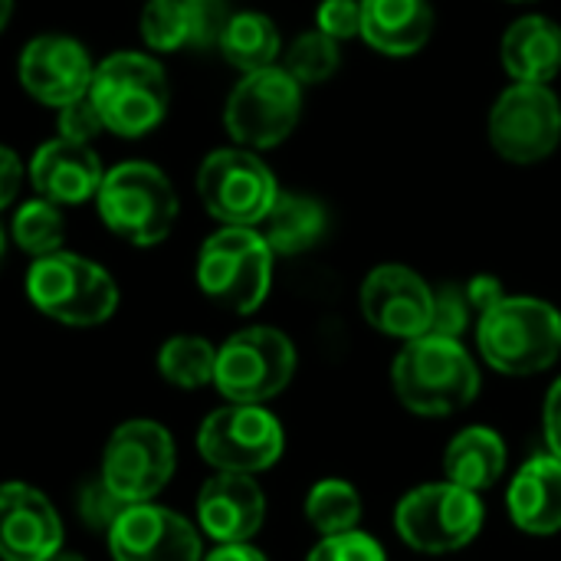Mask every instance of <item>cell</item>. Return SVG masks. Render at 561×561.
<instances>
[{
  "label": "cell",
  "instance_id": "cell-1",
  "mask_svg": "<svg viewBox=\"0 0 561 561\" xmlns=\"http://www.w3.org/2000/svg\"><path fill=\"white\" fill-rule=\"evenodd\" d=\"M391 388L417 417H450L480 394V368L460 339L421 335L404 342L391 365Z\"/></svg>",
  "mask_w": 561,
  "mask_h": 561
},
{
  "label": "cell",
  "instance_id": "cell-2",
  "mask_svg": "<svg viewBox=\"0 0 561 561\" xmlns=\"http://www.w3.org/2000/svg\"><path fill=\"white\" fill-rule=\"evenodd\" d=\"M477 348L500 375H539L559 362L561 312L536 296H506L477 319Z\"/></svg>",
  "mask_w": 561,
  "mask_h": 561
},
{
  "label": "cell",
  "instance_id": "cell-3",
  "mask_svg": "<svg viewBox=\"0 0 561 561\" xmlns=\"http://www.w3.org/2000/svg\"><path fill=\"white\" fill-rule=\"evenodd\" d=\"M92 102L102 112L105 131L118 138H141L154 131L171 105V85L164 66L151 53L118 49L95 66Z\"/></svg>",
  "mask_w": 561,
  "mask_h": 561
},
{
  "label": "cell",
  "instance_id": "cell-4",
  "mask_svg": "<svg viewBox=\"0 0 561 561\" xmlns=\"http://www.w3.org/2000/svg\"><path fill=\"white\" fill-rule=\"evenodd\" d=\"M102 224L131 247H154L171 237L181 204L171 178L148 161H122L105 171L95 194Z\"/></svg>",
  "mask_w": 561,
  "mask_h": 561
},
{
  "label": "cell",
  "instance_id": "cell-5",
  "mask_svg": "<svg viewBox=\"0 0 561 561\" xmlns=\"http://www.w3.org/2000/svg\"><path fill=\"white\" fill-rule=\"evenodd\" d=\"M26 296L46 319L72 329L102 325L118 309V286L108 270L69 250H56L30 263Z\"/></svg>",
  "mask_w": 561,
  "mask_h": 561
},
{
  "label": "cell",
  "instance_id": "cell-6",
  "mask_svg": "<svg viewBox=\"0 0 561 561\" xmlns=\"http://www.w3.org/2000/svg\"><path fill=\"white\" fill-rule=\"evenodd\" d=\"M201 293L227 312H256L273 286V250L256 227H220L197 253Z\"/></svg>",
  "mask_w": 561,
  "mask_h": 561
},
{
  "label": "cell",
  "instance_id": "cell-7",
  "mask_svg": "<svg viewBox=\"0 0 561 561\" xmlns=\"http://www.w3.org/2000/svg\"><path fill=\"white\" fill-rule=\"evenodd\" d=\"M486 523L480 493L450 480L414 486L394 506V533L421 556H450L467 549Z\"/></svg>",
  "mask_w": 561,
  "mask_h": 561
},
{
  "label": "cell",
  "instance_id": "cell-8",
  "mask_svg": "<svg viewBox=\"0 0 561 561\" xmlns=\"http://www.w3.org/2000/svg\"><path fill=\"white\" fill-rule=\"evenodd\" d=\"M302 115V85L283 69L266 66L243 72L224 105L227 135L250 151H266L283 145Z\"/></svg>",
  "mask_w": 561,
  "mask_h": 561
},
{
  "label": "cell",
  "instance_id": "cell-9",
  "mask_svg": "<svg viewBox=\"0 0 561 561\" xmlns=\"http://www.w3.org/2000/svg\"><path fill=\"white\" fill-rule=\"evenodd\" d=\"M197 197L224 227H260L279 197L276 174L250 148H217L197 168Z\"/></svg>",
  "mask_w": 561,
  "mask_h": 561
},
{
  "label": "cell",
  "instance_id": "cell-10",
  "mask_svg": "<svg viewBox=\"0 0 561 561\" xmlns=\"http://www.w3.org/2000/svg\"><path fill=\"white\" fill-rule=\"evenodd\" d=\"M293 375L296 348L273 325L243 329L217 348L214 385L230 404H266L289 388Z\"/></svg>",
  "mask_w": 561,
  "mask_h": 561
},
{
  "label": "cell",
  "instance_id": "cell-11",
  "mask_svg": "<svg viewBox=\"0 0 561 561\" xmlns=\"http://www.w3.org/2000/svg\"><path fill=\"white\" fill-rule=\"evenodd\" d=\"M201 457L220 473H263L286 450L283 424L263 404H227L204 417L197 431Z\"/></svg>",
  "mask_w": 561,
  "mask_h": 561
},
{
  "label": "cell",
  "instance_id": "cell-12",
  "mask_svg": "<svg viewBox=\"0 0 561 561\" xmlns=\"http://www.w3.org/2000/svg\"><path fill=\"white\" fill-rule=\"evenodd\" d=\"M490 145L510 164H539L561 145V102L549 85L513 82L490 108Z\"/></svg>",
  "mask_w": 561,
  "mask_h": 561
},
{
  "label": "cell",
  "instance_id": "cell-13",
  "mask_svg": "<svg viewBox=\"0 0 561 561\" xmlns=\"http://www.w3.org/2000/svg\"><path fill=\"white\" fill-rule=\"evenodd\" d=\"M174 477V440L154 421L115 427L102 454V483L122 503H151Z\"/></svg>",
  "mask_w": 561,
  "mask_h": 561
},
{
  "label": "cell",
  "instance_id": "cell-14",
  "mask_svg": "<svg viewBox=\"0 0 561 561\" xmlns=\"http://www.w3.org/2000/svg\"><path fill=\"white\" fill-rule=\"evenodd\" d=\"M362 316L381 335L411 342L431 332L434 289L404 263L375 266L362 283Z\"/></svg>",
  "mask_w": 561,
  "mask_h": 561
},
{
  "label": "cell",
  "instance_id": "cell-15",
  "mask_svg": "<svg viewBox=\"0 0 561 561\" xmlns=\"http://www.w3.org/2000/svg\"><path fill=\"white\" fill-rule=\"evenodd\" d=\"M108 552L115 561H201V533L174 510L154 503H131L108 529Z\"/></svg>",
  "mask_w": 561,
  "mask_h": 561
},
{
  "label": "cell",
  "instance_id": "cell-16",
  "mask_svg": "<svg viewBox=\"0 0 561 561\" xmlns=\"http://www.w3.org/2000/svg\"><path fill=\"white\" fill-rule=\"evenodd\" d=\"M16 76L36 102L62 108L89 92L95 62L79 39L66 33H39L23 46Z\"/></svg>",
  "mask_w": 561,
  "mask_h": 561
},
{
  "label": "cell",
  "instance_id": "cell-17",
  "mask_svg": "<svg viewBox=\"0 0 561 561\" xmlns=\"http://www.w3.org/2000/svg\"><path fill=\"white\" fill-rule=\"evenodd\" d=\"M62 549L53 503L26 483H0V559L46 561Z\"/></svg>",
  "mask_w": 561,
  "mask_h": 561
},
{
  "label": "cell",
  "instance_id": "cell-18",
  "mask_svg": "<svg viewBox=\"0 0 561 561\" xmlns=\"http://www.w3.org/2000/svg\"><path fill=\"white\" fill-rule=\"evenodd\" d=\"M26 178H30L36 197H43L56 207H76V204L95 201L105 171H102V161L92 145L69 141V138L56 135L33 151Z\"/></svg>",
  "mask_w": 561,
  "mask_h": 561
},
{
  "label": "cell",
  "instance_id": "cell-19",
  "mask_svg": "<svg viewBox=\"0 0 561 561\" xmlns=\"http://www.w3.org/2000/svg\"><path fill=\"white\" fill-rule=\"evenodd\" d=\"M266 519V496L250 473L210 477L197 493V523L217 546L250 542Z\"/></svg>",
  "mask_w": 561,
  "mask_h": 561
},
{
  "label": "cell",
  "instance_id": "cell-20",
  "mask_svg": "<svg viewBox=\"0 0 561 561\" xmlns=\"http://www.w3.org/2000/svg\"><path fill=\"white\" fill-rule=\"evenodd\" d=\"M230 10L224 0H148L141 10V39L151 53L217 46Z\"/></svg>",
  "mask_w": 561,
  "mask_h": 561
},
{
  "label": "cell",
  "instance_id": "cell-21",
  "mask_svg": "<svg viewBox=\"0 0 561 561\" xmlns=\"http://www.w3.org/2000/svg\"><path fill=\"white\" fill-rule=\"evenodd\" d=\"M513 523L529 536L561 533V460L552 454L529 457L506 493Z\"/></svg>",
  "mask_w": 561,
  "mask_h": 561
},
{
  "label": "cell",
  "instance_id": "cell-22",
  "mask_svg": "<svg viewBox=\"0 0 561 561\" xmlns=\"http://www.w3.org/2000/svg\"><path fill=\"white\" fill-rule=\"evenodd\" d=\"M434 36L431 0H362V39L385 56H414Z\"/></svg>",
  "mask_w": 561,
  "mask_h": 561
},
{
  "label": "cell",
  "instance_id": "cell-23",
  "mask_svg": "<svg viewBox=\"0 0 561 561\" xmlns=\"http://www.w3.org/2000/svg\"><path fill=\"white\" fill-rule=\"evenodd\" d=\"M500 62L516 82L549 85L561 72V26L542 13L519 16L500 39Z\"/></svg>",
  "mask_w": 561,
  "mask_h": 561
},
{
  "label": "cell",
  "instance_id": "cell-24",
  "mask_svg": "<svg viewBox=\"0 0 561 561\" xmlns=\"http://www.w3.org/2000/svg\"><path fill=\"white\" fill-rule=\"evenodd\" d=\"M444 473L450 483L486 493L506 473V444L493 427H463L444 450Z\"/></svg>",
  "mask_w": 561,
  "mask_h": 561
},
{
  "label": "cell",
  "instance_id": "cell-25",
  "mask_svg": "<svg viewBox=\"0 0 561 561\" xmlns=\"http://www.w3.org/2000/svg\"><path fill=\"white\" fill-rule=\"evenodd\" d=\"M325 224H329L325 207L316 197L279 191L276 204L270 207V214L263 217L256 230L263 233L273 253L293 256V253H306L309 247H316L325 233Z\"/></svg>",
  "mask_w": 561,
  "mask_h": 561
},
{
  "label": "cell",
  "instance_id": "cell-26",
  "mask_svg": "<svg viewBox=\"0 0 561 561\" xmlns=\"http://www.w3.org/2000/svg\"><path fill=\"white\" fill-rule=\"evenodd\" d=\"M217 49L233 69L256 72V69L276 66L283 53V36L266 13L243 10V13H230Z\"/></svg>",
  "mask_w": 561,
  "mask_h": 561
},
{
  "label": "cell",
  "instance_id": "cell-27",
  "mask_svg": "<svg viewBox=\"0 0 561 561\" xmlns=\"http://www.w3.org/2000/svg\"><path fill=\"white\" fill-rule=\"evenodd\" d=\"M158 371L168 385L197 391L204 385H214L217 348L201 335H174L158 352Z\"/></svg>",
  "mask_w": 561,
  "mask_h": 561
},
{
  "label": "cell",
  "instance_id": "cell-28",
  "mask_svg": "<svg viewBox=\"0 0 561 561\" xmlns=\"http://www.w3.org/2000/svg\"><path fill=\"white\" fill-rule=\"evenodd\" d=\"M306 519L319 536L352 533L362 523V496L348 480H319L306 496Z\"/></svg>",
  "mask_w": 561,
  "mask_h": 561
},
{
  "label": "cell",
  "instance_id": "cell-29",
  "mask_svg": "<svg viewBox=\"0 0 561 561\" xmlns=\"http://www.w3.org/2000/svg\"><path fill=\"white\" fill-rule=\"evenodd\" d=\"M10 237L33 260L56 253V250H62V240H66V217L56 204L33 197L23 207H16L13 224H10Z\"/></svg>",
  "mask_w": 561,
  "mask_h": 561
},
{
  "label": "cell",
  "instance_id": "cell-30",
  "mask_svg": "<svg viewBox=\"0 0 561 561\" xmlns=\"http://www.w3.org/2000/svg\"><path fill=\"white\" fill-rule=\"evenodd\" d=\"M339 62H342L339 39L325 36L322 30H309V33L296 36L286 46L283 69L299 85H319V82H325V79H332L339 72Z\"/></svg>",
  "mask_w": 561,
  "mask_h": 561
},
{
  "label": "cell",
  "instance_id": "cell-31",
  "mask_svg": "<svg viewBox=\"0 0 561 561\" xmlns=\"http://www.w3.org/2000/svg\"><path fill=\"white\" fill-rule=\"evenodd\" d=\"M306 561H388L378 539H371L362 529L322 536V542L309 552Z\"/></svg>",
  "mask_w": 561,
  "mask_h": 561
},
{
  "label": "cell",
  "instance_id": "cell-32",
  "mask_svg": "<svg viewBox=\"0 0 561 561\" xmlns=\"http://www.w3.org/2000/svg\"><path fill=\"white\" fill-rule=\"evenodd\" d=\"M76 506H79V519H82L92 533H105V536H108V529L115 526V519L122 516V510H125L128 503H122V500L102 483V477H99V480H92V483H82V490H79V496H76Z\"/></svg>",
  "mask_w": 561,
  "mask_h": 561
},
{
  "label": "cell",
  "instance_id": "cell-33",
  "mask_svg": "<svg viewBox=\"0 0 561 561\" xmlns=\"http://www.w3.org/2000/svg\"><path fill=\"white\" fill-rule=\"evenodd\" d=\"M473 319L470 299L463 286H440L434 289V319H431V335H447L460 339Z\"/></svg>",
  "mask_w": 561,
  "mask_h": 561
},
{
  "label": "cell",
  "instance_id": "cell-34",
  "mask_svg": "<svg viewBox=\"0 0 561 561\" xmlns=\"http://www.w3.org/2000/svg\"><path fill=\"white\" fill-rule=\"evenodd\" d=\"M59 112V135L69 138V141H82V145H92V138H99L105 131V122H102V112L99 105L92 102V95L85 92L82 99L56 108Z\"/></svg>",
  "mask_w": 561,
  "mask_h": 561
},
{
  "label": "cell",
  "instance_id": "cell-35",
  "mask_svg": "<svg viewBox=\"0 0 561 561\" xmlns=\"http://www.w3.org/2000/svg\"><path fill=\"white\" fill-rule=\"evenodd\" d=\"M316 30L339 43L362 36V0H322L316 10Z\"/></svg>",
  "mask_w": 561,
  "mask_h": 561
},
{
  "label": "cell",
  "instance_id": "cell-36",
  "mask_svg": "<svg viewBox=\"0 0 561 561\" xmlns=\"http://www.w3.org/2000/svg\"><path fill=\"white\" fill-rule=\"evenodd\" d=\"M23 187V161L13 148L0 145V210H7Z\"/></svg>",
  "mask_w": 561,
  "mask_h": 561
},
{
  "label": "cell",
  "instance_id": "cell-37",
  "mask_svg": "<svg viewBox=\"0 0 561 561\" xmlns=\"http://www.w3.org/2000/svg\"><path fill=\"white\" fill-rule=\"evenodd\" d=\"M463 289H467V299H470V309L477 319L483 312H490L500 299H506V289L496 276H473Z\"/></svg>",
  "mask_w": 561,
  "mask_h": 561
},
{
  "label": "cell",
  "instance_id": "cell-38",
  "mask_svg": "<svg viewBox=\"0 0 561 561\" xmlns=\"http://www.w3.org/2000/svg\"><path fill=\"white\" fill-rule=\"evenodd\" d=\"M542 427H546V444L549 454L561 460V378L549 388L546 394V408H542Z\"/></svg>",
  "mask_w": 561,
  "mask_h": 561
},
{
  "label": "cell",
  "instance_id": "cell-39",
  "mask_svg": "<svg viewBox=\"0 0 561 561\" xmlns=\"http://www.w3.org/2000/svg\"><path fill=\"white\" fill-rule=\"evenodd\" d=\"M201 561H270L260 549H253L250 542H233V546H217L207 559Z\"/></svg>",
  "mask_w": 561,
  "mask_h": 561
},
{
  "label": "cell",
  "instance_id": "cell-40",
  "mask_svg": "<svg viewBox=\"0 0 561 561\" xmlns=\"http://www.w3.org/2000/svg\"><path fill=\"white\" fill-rule=\"evenodd\" d=\"M10 16H13V0H0V33L7 30Z\"/></svg>",
  "mask_w": 561,
  "mask_h": 561
},
{
  "label": "cell",
  "instance_id": "cell-41",
  "mask_svg": "<svg viewBox=\"0 0 561 561\" xmlns=\"http://www.w3.org/2000/svg\"><path fill=\"white\" fill-rule=\"evenodd\" d=\"M46 561H85V559H82V556H72V552H62V549H59L56 556H49Z\"/></svg>",
  "mask_w": 561,
  "mask_h": 561
},
{
  "label": "cell",
  "instance_id": "cell-42",
  "mask_svg": "<svg viewBox=\"0 0 561 561\" xmlns=\"http://www.w3.org/2000/svg\"><path fill=\"white\" fill-rule=\"evenodd\" d=\"M3 253H7V237H3V230H0V263H3Z\"/></svg>",
  "mask_w": 561,
  "mask_h": 561
},
{
  "label": "cell",
  "instance_id": "cell-43",
  "mask_svg": "<svg viewBox=\"0 0 561 561\" xmlns=\"http://www.w3.org/2000/svg\"><path fill=\"white\" fill-rule=\"evenodd\" d=\"M516 3H526V0H516Z\"/></svg>",
  "mask_w": 561,
  "mask_h": 561
}]
</instances>
